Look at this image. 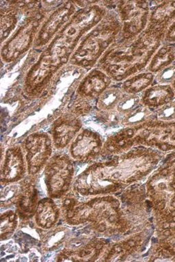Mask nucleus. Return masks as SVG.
<instances>
[{
  "label": "nucleus",
  "instance_id": "nucleus-1",
  "mask_svg": "<svg viewBox=\"0 0 175 262\" xmlns=\"http://www.w3.org/2000/svg\"><path fill=\"white\" fill-rule=\"evenodd\" d=\"M165 33L147 27L130 39H118L101 57L97 68L115 82L124 81L146 71L153 55L164 41Z\"/></svg>",
  "mask_w": 175,
  "mask_h": 262
},
{
  "label": "nucleus",
  "instance_id": "nucleus-2",
  "mask_svg": "<svg viewBox=\"0 0 175 262\" xmlns=\"http://www.w3.org/2000/svg\"><path fill=\"white\" fill-rule=\"evenodd\" d=\"M116 5L108 8L106 17L81 39L72 56L70 65L90 71L97 65L109 47L121 34V23L116 11Z\"/></svg>",
  "mask_w": 175,
  "mask_h": 262
},
{
  "label": "nucleus",
  "instance_id": "nucleus-3",
  "mask_svg": "<svg viewBox=\"0 0 175 262\" xmlns=\"http://www.w3.org/2000/svg\"><path fill=\"white\" fill-rule=\"evenodd\" d=\"M101 3L93 2L88 7L77 10L46 49L59 57L65 65L69 63L83 37L106 17L108 9L105 2L103 5Z\"/></svg>",
  "mask_w": 175,
  "mask_h": 262
},
{
  "label": "nucleus",
  "instance_id": "nucleus-4",
  "mask_svg": "<svg viewBox=\"0 0 175 262\" xmlns=\"http://www.w3.org/2000/svg\"><path fill=\"white\" fill-rule=\"evenodd\" d=\"M40 3L39 2L36 7L26 13L27 15L25 20L3 43L1 57L4 62H13L33 47L39 29L49 13L47 8H43Z\"/></svg>",
  "mask_w": 175,
  "mask_h": 262
},
{
  "label": "nucleus",
  "instance_id": "nucleus-5",
  "mask_svg": "<svg viewBox=\"0 0 175 262\" xmlns=\"http://www.w3.org/2000/svg\"><path fill=\"white\" fill-rule=\"evenodd\" d=\"M65 65L59 57L45 48L26 75L24 81L26 94L30 97L42 95Z\"/></svg>",
  "mask_w": 175,
  "mask_h": 262
},
{
  "label": "nucleus",
  "instance_id": "nucleus-6",
  "mask_svg": "<svg viewBox=\"0 0 175 262\" xmlns=\"http://www.w3.org/2000/svg\"><path fill=\"white\" fill-rule=\"evenodd\" d=\"M116 9L122 27L121 38L137 37L148 27L150 1L117 2Z\"/></svg>",
  "mask_w": 175,
  "mask_h": 262
},
{
  "label": "nucleus",
  "instance_id": "nucleus-7",
  "mask_svg": "<svg viewBox=\"0 0 175 262\" xmlns=\"http://www.w3.org/2000/svg\"><path fill=\"white\" fill-rule=\"evenodd\" d=\"M77 11V6L74 2H64L61 3V5L59 4L48 15L41 25L34 43V49L47 47L58 34L59 32L69 23Z\"/></svg>",
  "mask_w": 175,
  "mask_h": 262
},
{
  "label": "nucleus",
  "instance_id": "nucleus-8",
  "mask_svg": "<svg viewBox=\"0 0 175 262\" xmlns=\"http://www.w3.org/2000/svg\"><path fill=\"white\" fill-rule=\"evenodd\" d=\"M53 144L52 138L45 133H35L27 137L24 149L30 174L37 173L49 160Z\"/></svg>",
  "mask_w": 175,
  "mask_h": 262
},
{
  "label": "nucleus",
  "instance_id": "nucleus-9",
  "mask_svg": "<svg viewBox=\"0 0 175 262\" xmlns=\"http://www.w3.org/2000/svg\"><path fill=\"white\" fill-rule=\"evenodd\" d=\"M73 164L67 155L53 157L47 168V182L53 196L62 195L69 189L73 176Z\"/></svg>",
  "mask_w": 175,
  "mask_h": 262
},
{
  "label": "nucleus",
  "instance_id": "nucleus-10",
  "mask_svg": "<svg viewBox=\"0 0 175 262\" xmlns=\"http://www.w3.org/2000/svg\"><path fill=\"white\" fill-rule=\"evenodd\" d=\"M112 79L101 69L95 68L81 78L75 91L76 96L87 101L97 100L111 86Z\"/></svg>",
  "mask_w": 175,
  "mask_h": 262
},
{
  "label": "nucleus",
  "instance_id": "nucleus-11",
  "mask_svg": "<svg viewBox=\"0 0 175 262\" xmlns=\"http://www.w3.org/2000/svg\"><path fill=\"white\" fill-rule=\"evenodd\" d=\"M102 145L98 134L89 129H83L71 143L70 154L75 160L88 161L100 152Z\"/></svg>",
  "mask_w": 175,
  "mask_h": 262
},
{
  "label": "nucleus",
  "instance_id": "nucleus-12",
  "mask_svg": "<svg viewBox=\"0 0 175 262\" xmlns=\"http://www.w3.org/2000/svg\"><path fill=\"white\" fill-rule=\"evenodd\" d=\"M82 124L75 115H65L55 121L52 128V141L57 149H63L72 142Z\"/></svg>",
  "mask_w": 175,
  "mask_h": 262
},
{
  "label": "nucleus",
  "instance_id": "nucleus-13",
  "mask_svg": "<svg viewBox=\"0 0 175 262\" xmlns=\"http://www.w3.org/2000/svg\"><path fill=\"white\" fill-rule=\"evenodd\" d=\"M150 2L151 11L148 28L163 32L166 34L167 30L175 20V1Z\"/></svg>",
  "mask_w": 175,
  "mask_h": 262
},
{
  "label": "nucleus",
  "instance_id": "nucleus-14",
  "mask_svg": "<svg viewBox=\"0 0 175 262\" xmlns=\"http://www.w3.org/2000/svg\"><path fill=\"white\" fill-rule=\"evenodd\" d=\"M25 172L24 154L20 147L15 146L6 152L5 160L2 168V180L5 182H13L20 180Z\"/></svg>",
  "mask_w": 175,
  "mask_h": 262
},
{
  "label": "nucleus",
  "instance_id": "nucleus-15",
  "mask_svg": "<svg viewBox=\"0 0 175 262\" xmlns=\"http://www.w3.org/2000/svg\"><path fill=\"white\" fill-rule=\"evenodd\" d=\"M175 99L171 85L153 84L142 93L141 103L151 110L160 108Z\"/></svg>",
  "mask_w": 175,
  "mask_h": 262
},
{
  "label": "nucleus",
  "instance_id": "nucleus-16",
  "mask_svg": "<svg viewBox=\"0 0 175 262\" xmlns=\"http://www.w3.org/2000/svg\"><path fill=\"white\" fill-rule=\"evenodd\" d=\"M20 11L17 2H11L10 5L5 8H2L1 30H0L2 45L9 38L10 35L17 28Z\"/></svg>",
  "mask_w": 175,
  "mask_h": 262
},
{
  "label": "nucleus",
  "instance_id": "nucleus-17",
  "mask_svg": "<svg viewBox=\"0 0 175 262\" xmlns=\"http://www.w3.org/2000/svg\"><path fill=\"white\" fill-rule=\"evenodd\" d=\"M175 61V45L163 42L156 51L146 71L157 74Z\"/></svg>",
  "mask_w": 175,
  "mask_h": 262
},
{
  "label": "nucleus",
  "instance_id": "nucleus-18",
  "mask_svg": "<svg viewBox=\"0 0 175 262\" xmlns=\"http://www.w3.org/2000/svg\"><path fill=\"white\" fill-rule=\"evenodd\" d=\"M155 75L148 71H142L121 83L120 86L123 92L126 94L137 95L146 91L154 83Z\"/></svg>",
  "mask_w": 175,
  "mask_h": 262
},
{
  "label": "nucleus",
  "instance_id": "nucleus-19",
  "mask_svg": "<svg viewBox=\"0 0 175 262\" xmlns=\"http://www.w3.org/2000/svg\"><path fill=\"white\" fill-rule=\"evenodd\" d=\"M59 212L54 202L46 199L37 205L36 220L37 224L45 228H51L58 219Z\"/></svg>",
  "mask_w": 175,
  "mask_h": 262
},
{
  "label": "nucleus",
  "instance_id": "nucleus-20",
  "mask_svg": "<svg viewBox=\"0 0 175 262\" xmlns=\"http://www.w3.org/2000/svg\"><path fill=\"white\" fill-rule=\"evenodd\" d=\"M124 94L125 93L121 90L120 86L111 85L97 99V105L98 109L104 111L114 108Z\"/></svg>",
  "mask_w": 175,
  "mask_h": 262
},
{
  "label": "nucleus",
  "instance_id": "nucleus-21",
  "mask_svg": "<svg viewBox=\"0 0 175 262\" xmlns=\"http://www.w3.org/2000/svg\"><path fill=\"white\" fill-rule=\"evenodd\" d=\"M17 226V216L13 212L9 211L1 216V237L6 239L10 237Z\"/></svg>",
  "mask_w": 175,
  "mask_h": 262
},
{
  "label": "nucleus",
  "instance_id": "nucleus-22",
  "mask_svg": "<svg viewBox=\"0 0 175 262\" xmlns=\"http://www.w3.org/2000/svg\"><path fill=\"white\" fill-rule=\"evenodd\" d=\"M21 186L16 184L8 186L5 190V192H2L1 202L2 205H10V204H15L17 200H19L23 195V188Z\"/></svg>",
  "mask_w": 175,
  "mask_h": 262
},
{
  "label": "nucleus",
  "instance_id": "nucleus-23",
  "mask_svg": "<svg viewBox=\"0 0 175 262\" xmlns=\"http://www.w3.org/2000/svg\"><path fill=\"white\" fill-rule=\"evenodd\" d=\"M175 80V61L155 74L153 84L171 85ZM152 84V85H153Z\"/></svg>",
  "mask_w": 175,
  "mask_h": 262
},
{
  "label": "nucleus",
  "instance_id": "nucleus-24",
  "mask_svg": "<svg viewBox=\"0 0 175 262\" xmlns=\"http://www.w3.org/2000/svg\"><path fill=\"white\" fill-rule=\"evenodd\" d=\"M157 116L161 120L173 119L175 118V99L172 102L160 107L157 111Z\"/></svg>",
  "mask_w": 175,
  "mask_h": 262
},
{
  "label": "nucleus",
  "instance_id": "nucleus-25",
  "mask_svg": "<svg viewBox=\"0 0 175 262\" xmlns=\"http://www.w3.org/2000/svg\"><path fill=\"white\" fill-rule=\"evenodd\" d=\"M163 42L175 45V20L167 30Z\"/></svg>",
  "mask_w": 175,
  "mask_h": 262
},
{
  "label": "nucleus",
  "instance_id": "nucleus-26",
  "mask_svg": "<svg viewBox=\"0 0 175 262\" xmlns=\"http://www.w3.org/2000/svg\"><path fill=\"white\" fill-rule=\"evenodd\" d=\"M164 236H166V237H168V236H170V231H168V230H166V231H165L164 233Z\"/></svg>",
  "mask_w": 175,
  "mask_h": 262
},
{
  "label": "nucleus",
  "instance_id": "nucleus-27",
  "mask_svg": "<svg viewBox=\"0 0 175 262\" xmlns=\"http://www.w3.org/2000/svg\"><path fill=\"white\" fill-rule=\"evenodd\" d=\"M170 227L171 228H175V222H171L170 224Z\"/></svg>",
  "mask_w": 175,
  "mask_h": 262
},
{
  "label": "nucleus",
  "instance_id": "nucleus-28",
  "mask_svg": "<svg viewBox=\"0 0 175 262\" xmlns=\"http://www.w3.org/2000/svg\"><path fill=\"white\" fill-rule=\"evenodd\" d=\"M171 86H172V89H174L175 92V80L174 81V82H173L172 84H171Z\"/></svg>",
  "mask_w": 175,
  "mask_h": 262
},
{
  "label": "nucleus",
  "instance_id": "nucleus-29",
  "mask_svg": "<svg viewBox=\"0 0 175 262\" xmlns=\"http://www.w3.org/2000/svg\"><path fill=\"white\" fill-rule=\"evenodd\" d=\"M171 216H172V217H175V210L174 211H173L172 213L170 214Z\"/></svg>",
  "mask_w": 175,
  "mask_h": 262
}]
</instances>
